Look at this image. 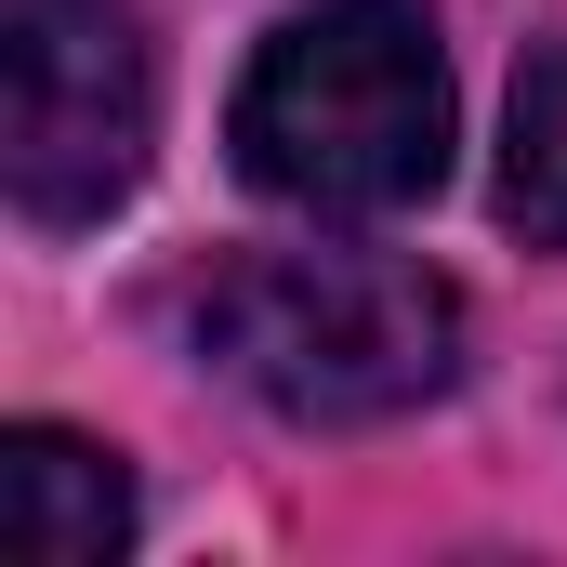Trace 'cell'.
Segmentation results:
<instances>
[{
    "label": "cell",
    "mask_w": 567,
    "mask_h": 567,
    "mask_svg": "<svg viewBox=\"0 0 567 567\" xmlns=\"http://www.w3.org/2000/svg\"><path fill=\"white\" fill-rule=\"evenodd\" d=\"M158 53L133 0H0V185L27 225H106L145 185Z\"/></svg>",
    "instance_id": "cell-3"
},
{
    "label": "cell",
    "mask_w": 567,
    "mask_h": 567,
    "mask_svg": "<svg viewBox=\"0 0 567 567\" xmlns=\"http://www.w3.org/2000/svg\"><path fill=\"white\" fill-rule=\"evenodd\" d=\"M0 542L27 567H106L133 542V475L53 423H13L0 435Z\"/></svg>",
    "instance_id": "cell-4"
},
{
    "label": "cell",
    "mask_w": 567,
    "mask_h": 567,
    "mask_svg": "<svg viewBox=\"0 0 567 567\" xmlns=\"http://www.w3.org/2000/svg\"><path fill=\"white\" fill-rule=\"evenodd\" d=\"M238 172L290 212H410L449 172V53L423 0H317L238 80Z\"/></svg>",
    "instance_id": "cell-1"
},
{
    "label": "cell",
    "mask_w": 567,
    "mask_h": 567,
    "mask_svg": "<svg viewBox=\"0 0 567 567\" xmlns=\"http://www.w3.org/2000/svg\"><path fill=\"white\" fill-rule=\"evenodd\" d=\"M502 225L567 251V27L515 66V120H502Z\"/></svg>",
    "instance_id": "cell-5"
},
{
    "label": "cell",
    "mask_w": 567,
    "mask_h": 567,
    "mask_svg": "<svg viewBox=\"0 0 567 567\" xmlns=\"http://www.w3.org/2000/svg\"><path fill=\"white\" fill-rule=\"evenodd\" d=\"M185 330L278 423H396L462 370V290L396 251H238L198 278Z\"/></svg>",
    "instance_id": "cell-2"
}]
</instances>
